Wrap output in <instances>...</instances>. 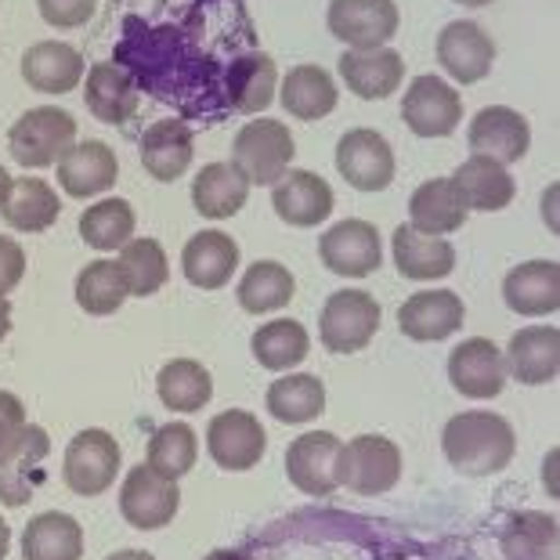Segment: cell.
<instances>
[{"label":"cell","mask_w":560,"mask_h":560,"mask_svg":"<svg viewBox=\"0 0 560 560\" xmlns=\"http://www.w3.org/2000/svg\"><path fill=\"white\" fill-rule=\"evenodd\" d=\"M58 213H62V199H58V192L44 177H19V182H11L8 202L0 207V218L8 221V229L30 235L51 229Z\"/></svg>","instance_id":"f35d334b"},{"label":"cell","mask_w":560,"mask_h":560,"mask_svg":"<svg viewBox=\"0 0 560 560\" xmlns=\"http://www.w3.org/2000/svg\"><path fill=\"white\" fill-rule=\"evenodd\" d=\"M296 296V279L282 260H257L243 271L240 285H235V301L246 315H276L290 307Z\"/></svg>","instance_id":"8d00e7d4"},{"label":"cell","mask_w":560,"mask_h":560,"mask_svg":"<svg viewBox=\"0 0 560 560\" xmlns=\"http://www.w3.org/2000/svg\"><path fill=\"white\" fill-rule=\"evenodd\" d=\"M116 265H120V276L127 282V293L130 296H152L160 293L166 279H171V260H166V249L160 240H130L120 257H116Z\"/></svg>","instance_id":"ee69618b"},{"label":"cell","mask_w":560,"mask_h":560,"mask_svg":"<svg viewBox=\"0 0 560 560\" xmlns=\"http://www.w3.org/2000/svg\"><path fill=\"white\" fill-rule=\"evenodd\" d=\"M177 510H182V485L163 478L145 463L127 470L120 485V517L138 532H160L174 524Z\"/></svg>","instance_id":"ba28073f"},{"label":"cell","mask_w":560,"mask_h":560,"mask_svg":"<svg viewBox=\"0 0 560 560\" xmlns=\"http://www.w3.org/2000/svg\"><path fill=\"white\" fill-rule=\"evenodd\" d=\"M506 359L503 348L488 337H470L452 348L448 354V384L459 390L463 398L488 401L499 398L506 387Z\"/></svg>","instance_id":"9a60e30c"},{"label":"cell","mask_w":560,"mask_h":560,"mask_svg":"<svg viewBox=\"0 0 560 560\" xmlns=\"http://www.w3.org/2000/svg\"><path fill=\"white\" fill-rule=\"evenodd\" d=\"M202 560H254L246 550H213V553H207Z\"/></svg>","instance_id":"f5cc1de1"},{"label":"cell","mask_w":560,"mask_h":560,"mask_svg":"<svg viewBox=\"0 0 560 560\" xmlns=\"http://www.w3.org/2000/svg\"><path fill=\"white\" fill-rule=\"evenodd\" d=\"M207 452L221 470L246 474L268 452V431L249 409H224L207 423Z\"/></svg>","instance_id":"9c48e42d"},{"label":"cell","mask_w":560,"mask_h":560,"mask_svg":"<svg viewBox=\"0 0 560 560\" xmlns=\"http://www.w3.org/2000/svg\"><path fill=\"white\" fill-rule=\"evenodd\" d=\"M318 257L332 276L365 279L384 265V240H380L373 221L348 218V221H337L332 229L322 232Z\"/></svg>","instance_id":"30bf717a"},{"label":"cell","mask_w":560,"mask_h":560,"mask_svg":"<svg viewBox=\"0 0 560 560\" xmlns=\"http://www.w3.org/2000/svg\"><path fill=\"white\" fill-rule=\"evenodd\" d=\"M47 456H51V434L40 423H26L0 448V506H26L44 481Z\"/></svg>","instance_id":"52a82bcc"},{"label":"cell","mask_w":560,"mask_h":560,"mask_svg":"<svg viewBox=\"0 0 560 560\" xmlns=\"http://www.w3.org/2000/svg\"><path fill=\"white\" fill-rule=\"evenodd\" d=\"M557 463H560V448L553 445L550 452H546L542 459V492L550 499H560V485H557Z\"/></svg>","instance_id":"c3c4849f"},{"label":"cell","mask_w":560,"mask_h":560,"mask_svg":"<svg viewBox=\"0 0 560 560\" xmlns=\"http://www.w3.org/2000/svg\"><path fill=\"white\" fill-rule=\"evenodd\" d=\"M506 376L524 387H546L560 376V329L557 326H524L510 337Z\"/></svg>","instance_id":"44dd1931"},{"label":"cell","mask_w":560,"mask_h":560,"mask_svg":"<svg viewBox=\"0 0 560 560\" xmlns=\"http://www.w3.org/2000/svg\"><path fill=\"white\" fill-rule=\"evenodd\" d=\"M456 4H467V8H485V4H492V0H456Z\"/></svg>","instance_id":"9f6ffc18"},{"label":"cell","mask_w":560,"mask_h":560,"mask_svg":"<svg viewBox=\"0 0 560 560\" xmlns=\"http://www.w3.org/2000/svg\"><path fill=\"white\" fill-rule=\"evenodd\" d=\"M499 550L506 560H560V524L542 510H517L499 528Z\"/></svg>","instance_id":"1f68e13d"},{"label":"cell","mask_w":560,"mask_h":560,"mask_svg":"<svg viewBox=\"0 0 560 560\" xmlns=\"http://www.w3.org/2000/svg\"><path fill=\"white\" fill-rule=\"evenodd\" d=\"M398 4L395 0H329L326 26L348 51H373L387 47L398 33Z\"/></svg>","instance_id":"7c38bea8"},{"label":"cell","mask_w":560,"mask_h":560,"mask_svg":"<svg viewBox=\"0 0 560 560\" xmlns=\"http://www.w3.org/2000/svg\"><path fill=\"white\" fill-rule=\"evenodd\" d=\"M503 301L510 312H517L524 318L557 315L560 312V265L546 257L521 260L517 268L506 271Z\"/></svg>","instance_id":"7402d4cb"},{"label":"cell","mask_w":560,"mask_h":560,"mask_svg":"<svg viewBox=\"0 0 560 560\" xmlns=\"http://www.w3.org/2000/svg\"><path fill=\"white\" fill-rule=\"evenodd\" d=\"M8 550H11V524L0 517V560L8 557Z\"/></svg>","instance_id":"db71d44e"},{"label":"cell","mask_w":560,"mask_h":560,"mask_svg":"<svg viewBox=\"0 0 560 560\" xmlns=\"http://www.w3.org/2000/svg\"><path fill=\"white\" fill-rule=\"evenodd\" d=\"M26 276V249L11 235H0V296H8Z\"/></svg>","instance_id":"bcb514c9"},{"label":"cell","mask_w":560,"mask_h":560,"mask_svg":"<svg viewBox=\"0 0 560 560\" xmlns=\"http://www.w3.org/2000/svg\"><path fill=\"white\" fill-rule=\"evenodd\" d=\"M83 102H88L91 116L102 124L124 127L130 116L138 113V83L130 80L116 62H94L88 69V88H83Z\"/></svg>","instance_id":"836d02e7"},{"label":"cell","mask_w":560,"mask_h":560,"mask_svg":"<svg viewBox=\"0 0 560 560\" xmlns=\"http://www.w3.org/2000/svg\"><path fill=\"white\" fill-rule=\"evenodd\" d=\"M83 73H88V66H83V55L73 44L40 40L22 55V80H26L33 91L69 94L80 88Z\"/></svg>","instance_id":"4316f807"},{"label":"cell","mask_w":560,"mask_h":560,"mask_svg":"<svg viewBox=\"0 0 560 560\" xmlns=\"http://www.w3.org/2000/svg\"><path fill=\"white\" fill-rule=\"evenodd\" d=\"M401 120L416 138H448L463 124V98L448 80L434 73L416 77L405 88Z\"/></svg>","instance_id":"8fae6325"},{"label":"cell","mask_w":560,"mask_h":560,"mask_svg":"<svg viewBox=\"0 0 560 560\" xmlns=\"http://www.w3.org/2000/svg\"><path fill=\"white\" fill-rule=\"evenodd\" d=\"M296 156V141L290 127L271 116H257L249 120L232 141V163L240 166V174L254 185H276L279 177L290 171Z\"/></svg>","instance_id":"8992f818"},{"label":"cell","mask_w":560,"mask_h":560,"mask_svg":"<svg viewBox=\"0 0 560 560\" xmlns=\"http://www.w3.org/2000/svg\"><path fill=\"white\" fill-rule=\"evenodd\" d=\"M467 218H470V210H467V202H463V196L456 192V185H452V177H431V182H423L409 199V229L423 235L445 240V235L459 232L463 224H467Z\"/></svg>","instance_id":"f1b7e54d"},{"label":"cell","mask_w":560,"mask_h":560,"mask_svg":"<svg viewBox=\"0 0 560 560\" xmlns=\"http://www.w3.org/2000/svg\"><path fill=\"white\" fill-rule=\"evenodd\" d=\"M271 207L290 229H315V224L329 221L337 199H332L326 177H318L315 171H285L271 185Z\"/></svg>","instance_id":"ffe728a7"},{"label":"cell","mask_w":560,"mask_h":560,"mask_svg":"<svg viewBox=\"0 0 560 560\" xmlns=\"http://www.w3.org/2000/svg\"><path fill=\"white\" fill-rule=\"evenodd\" d=\"M405 456L398 441L387 434H359L340 448L337 456V485L354 495H387L401 481Z\"/></svg>","instance_id":"7a4b0ae2"},{"label":"cell","mask_w":560,"mask_h":560,"mask_svg":"<svg viewBox=\"0 0 560 560\" xmlns=\"http://www.w3.org/2000/svg\"><path fill=\"white\" fill-rule=\"evenodd\" d=\"M77 145V120L58 105H40V109L22 113L8 130L11 160L26 171H44L58 166V160Z\"/></svg>","instance_id":"3957f363"},{"label":"cell","mask_w":560,"mask_h":560,"mask_svg":"<svg viewBox=\"0 0 560 560\" xmlns=\"http://www.w3.org/2000/svg\"><path fill=\"white\" fill-rule=\"evenodd\" d=\"M384 322V307L369 290H337L322 304L318 340L329 354H359L365 351Z\"/></svg>","instance_id":"277c9868"},{"label":"cell","mask_w":560,"mask_h":560,"mask_svg":"<svg viewBox=\"0 0 560 560\" xmlns=\"http://www.w3.org/2000/svg\"><path fill=\"white\" fill-rule=\"evenodd\" d=\"M240 260H243L240 243L221 229L196 232L182 249L185 279L192 282L196 290H207V293L224 290V285L235 279V271H240Z\"/></svg>","instance_id":"ac0fdd59"},{"label":"cell","mask_w":560,"mask_h":560,"mask_svg":"<svg viewBox=\"0 0 560 560\" xmlns=\"http://www.w3.org/2000/svg\"><path fill=\"white\" fill-rule=\"evenodd\" d=\"M390 257H395L398 276L409 282L448 279L452 268H456V246L448 240H438V235L416 232L409 224H398L395 235H390Z\"/></svg>","instance_id":"484cf974"},{"label":"cell","mask_w":560,"mask_h":560,"mask_svg":"<svg viewBox=\"0 0 560 560\" xmlns=\"http://www.w3.org/2000/svg\"><path fill=\"white\" fill-rule=\"evenodd\" d=\"M11 182H15V177H11L4 166H0V207H4L8 202V192H11Z\"/></svg>","instance_id":"11a10c76"},{"label":"cell","mask_w":560,"mask_h":560,"mask_svg":"<svg viewBox=\"0 0 560 560\" xmlns=\"http://www.w3.org/2000/svg\"><path fill=\"white\" fill-rule=\"evenodd\" d=\"M467 141L474 156H488L495 163H521L532 149V124L510 105H488L467 127Z\"/></svg>","instance_id":"e0dca14e"},{"label":"cell","mask_w":560,"mask_h":560,"mask_svg":"<svg viewBox=\"0 0 560 560\" xmlns=\"http://www.w3.org/2000/svg\"><path fill=\"white\" fill-rule=\"evenodd\" d=\"M441 452H445L448 467L463 478H492L514 463L517 431L506 416L492 409H470L445 423Z\"/></svg>","instance_id":"6da1fadb"},{"label":"cell","mask_w":560,"mask_h":560,"mask_svg":"<svg viewBox=\"0 0 560 560\" xmlns=\"http://www.w3.org/2000/svg\"><path fill=\"white\" fill-rule=\"evenodd\" d=\"M438 62L456 83H481L495 66V44L478 22H448L438 33Z\"/></svg>","instance_id":"d6986e66"},{"label":"cell","mask_w":560,"mask_h":560,"mask_svg":"<svg viewBox=\"0 0 560 560\" xmlns=\"http://www.w3.org/2000/svg\"><path fill=\"white\" fill-rule=\"evenodd\" d=\"M73 296H77L83 315L105 318V315L120 312L130 293H127V282L120 276V265L109 257H98V260H91V265L80 268V276L73 282Z\"/></svg>","instance_id":"b9f144b4"},{"label":"cell","mask_w":560,"mask_h":560,"mask_svg":"<svg viewBox=\"0 0 560 560\" xmlns=\"http://www.w3.org/2000/svg\"><path fill=\"white\" fill-rule=\"evenodd\" d=\"M105 560H156L149 550H116V553H109Z\"/></svg>","instance_id":"816d5d0a"},{"label":"cell","mask_w":560,"mask_h":560,"mask_svg":"<svg viewBox=\"0 0 560 560\" xmlns=\"http://www.w3.org/2000/svg\"><path fill=\"white\" fill-rule=\"evenodd\" d=\"M279 98H282V109L296 116L304 124H315V120H326V116L337 109V80H332L322 66H293L285 73L282 88H279Z\"/></svg>","instance_id":"d590c367"},{"label":"cell","mask_w":560,"mask_h":560,"mask_svg":"<svg viewBox=\"0 0 560 560\" xmlns=\"http://www.w3.org/2000/svg\"><path fill=\"white\" fill-rule=\"evenodd\" d=\"M37 8H40L47 26L77 30V26H88V19L94 15L98 0H37Z\"/></svg>","instance_id":"f6af8a7d"},{"label":"cell","mask_w":560,"mask_h":560,"mask_svg":"<svg viewBox=\"0 0 560 560\" xmlns=\"http://www.w3.org/2000/svg\"><path fill=\"white\" fill-rule=\"evenodd\" d=\"M249 199V182L240 174V166L229 163H207L192 182V207L207 221H229L235 218Z\"/></svg>","instance_id":"e575fe53"},{"label":"cell","mask_w":560,"mask_h":560,"mask_svg":"<svg viewBox=\"0 0 560 560\" xmlns=\"http://www.w3.org/2000/svg\"><path fill=\"white\" fill-rule=\"evenodd\" d=\"M120 177V160L105 141H77L73 149L58 160V185L69 199H94L109 192Z\"/></svg>","instance_id":"603a6c76"},{"label":"cell","mask_w":560,"mask_h":560,"mask_svg":"<svg viewBox=\"0 0 560 560\" xmlns=\"http://www.w3.org/2000/svg\"><path fill=\"white\" fill-rule=\"evenodd\" d=\"M11 337V304L8 296H0V340Z\"/></svg>","instance_id":"f907efd6"},{"label":"cell","mask_w":560,"mask_h":560,"mask_svg":"<svg viewBox=\"0 0 560 560\" xmlns=\"http://www.w3.org/2000/svg\"><path fill=\"white\" fill-rule=\"evenodd\" d=\"M276 88H279L276 58L265 51L240 55L229 66V77H224V94H229L232 109H240L246 116L265 113L276 102Z\"/></svg>","instance_id":"d6a6232c"},{"label":"cell","mask_w":560,"mask_h":560,"mask_svg":"<svg viewBox=\"0 0 560 560\" xmlns=\"http://www.w3.org/2000/svg\"><path fill=\"white\" fill-rule=\"evenodd\" d=\"M452 185H456V192L467 202V210H481V213L506 210L517 196L514 174H510L503 163H495L488 156L463 160L456 171H452Z\"/></svg>","instance_id":"f546056e"},{"label":"cell","mask_w":560,"mask_h":560,"mask_svg":"<svg viewBox=\"0 0 560 560\" xmlns=\"http://www.w3.org/2000/svg\"><path fill=\"white\" fill-rule=\"evenodd\" d=\"M307 351H312V337H307L304 322L296 318H271L249 337V354L260 369H271V373H293V365H301Z\"/></svg>","instance_id":"ab89813d"},{"label":"cell","mask_w":560,"mask_h":560,"mask_svg":"<svg viewBox=\"0 0 560 560\" xmlns=\"http://www.w3.org/2000/svg\"><path fill=\"white\" fill-rule=\"evenodd\" d=\"M138 152H141V166H145V174L156 177V182H163V185H171L182 174H188V166H192L196 135L185 120L166 116V120H156L145 135H141Z\"/></svg>","instance_id":"d4e9b609"},{"label":"cell","mask_w":560,"mask_h":560,"mask_svg":"<svg viewBox=\"0 0 560 560\" xmlns=\"http://www.w3.org/2000/svg\"><path fill=\"white\" fill-rule=\"evenodd\" d=\"M120 441H116L105 427H88L69 438L66 456H62V481L73 495L94 499L105 495L120 478Z\"/></svg>","instance_id":"5b68a950"},{"label":"cell","mask_w":560,"mask_h":560,"mask_svg":"<svg viewBox=\"0 0 560 560\" xmlns=\"http://www.w3.org/2000/svg\"><path fill=\"white\" fill-rule=\"evenodd\" d=\"M196 459H199V438L188 423L174 420L152 431L145 448V467H152L171 481H182L185 474H192Z\"/></svg>","instance_id":"7bdbcfd3"},{"label":"cell","mask_w":560,"mask_h":560,"mask_svg":"<svg viewBox=\"0 0 560 560\" xmlns=\"http://www.w3.org/2000/svg\"><path fill=\"white\" fill-rule=\"evenodd\" d=\"M26 423L30 420H26V405H22V398L0 387V448H4Z\"/></svg>","instance_id":"7dc6e473"},{"label":"cell","mask_w":560,"mask_h":560,"mask_svg":"<svg viewBox=\"0 0 560 560\" xmlns=\"http://www.w3.org/2000/svg\"><path fill=\"white\" fill-rule=\"evenodd\" d=\"M22 560H83V524L62 510H44L22 528Z\"/></svg>","instance_id":"83f0119b"},{"label":"cell","mask_w":560,"mask_h":560,"mask_svg":"<svg viewBox=\"0 0 560 560\" xmlns=\"http://www.w3.org/2000/svg\"><path fill=\"white\" fill-rule=\"evenodd\" d=\"M337 171L359 192H384L395 182V149L373 127H354L337 141Z\"/></svg>","instance_id":"4fadbf2b"},{"label":"cell","mask_w":560,"mask_h":560,"mask_svg":"<svg viewBox=\"0 0 560 560\" xmlns=\"http://www.w3.org/2000/svg\"><path fill=\"white\" fill-rule=\"evenodd\" d=\"M156 395L174 416H192L213 398V373L199 359H171L156 376Z\"/></svg>","instance_id":"74e56055"},{"label":"cell","mask_w":560,"mask_h":560,"mask_svg":"<svg viewBox=\"0 0 560 560\" xmlns=\"http://www.w3.org/2000/svg\"><path fill=\"white\" fill-rule=\"evenodd\" d=\"M343 441L332 431H307L301 438L290 441L285 448V481L296 492L326 499L337 492V456H340Z\"/></svg>","instance_id":"5bb4252c"},{"label":"cell","mask_w":560,"mask_h":560,"mask_svg":"<svg viewBox=\"0 0 560 560\" xmlns=\"http://www.w3.org/2000/svg\"><path fill=\"white\" fill-rule=\"evenodd\" d=\"M340 80L362 102L390 98L405 80V58L395 47H373V51H343L340 55Z\"/></svg>","instance_id":"cb8c5ba5"},{"label":"cell","mask_w":560,"mask_h":560,"mask_svg":"<svg viewBox=\"0 0 560 560\" xmlns=\"http://www.w3.org/2000/svg\"><path fill=\"white\" fill-rule=\"evenodd\" d=\"M77 229H80V240L91 249H98V254H113V249H124L130 240H135L138 218H135V207H130L127 199L109 196V199L91 202V207L80 213Z\"/></svg>","instance_id":"60d3db41"},{"label":"cell","mask_w":560,"mask_h":560,"mask_svg":"<svg viewBox=\"0 0 560 560\" xmlns=\"http://www.w3.org/2000/svg\"><path fill=\"white\" fill-rule=\"evenodd\" d=\"M326 405H329L326 384H322L315 373H282L276 384L265 390L268 416L285 423V427H301V423L322 420Z\"/></svg>","instance_id":"4dcf8cb0"},{"label":"cell","mask_w":560,"mask_h":560,"mask_svg":"<svg viewBox=\"0 0 560 560\" xmlns=\"http://www.w3.org/2000/svg\"><path fill=\"white\" fill-rule=\"evenodd\" d=\"M467 322V304L456 290H420L398 307V329L412 343H441Z\"/></svg>","instance_id":"2e32d148"},{"label":"cell","mask_w":560,"mask_h":560,"mask_svg":"<svg viewBox=\"0 0 560 560\" xmlns=\"http://www.w3.org/2000/svg\"><path fill=\"white\" fill-rule=\"evenodd\" d=\"M557 196H560V185L553 182V185L542 192V221H546V229H550L553 235L560 232V221H557Z\"/></svg>","instance_id":"681fc988"}]
</instances>
